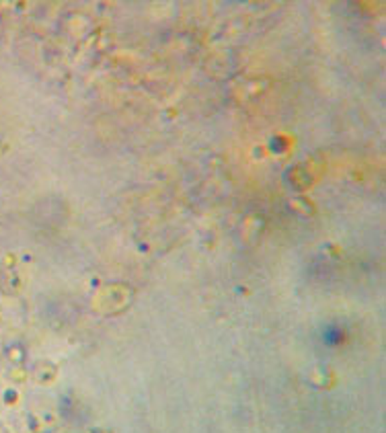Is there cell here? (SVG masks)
<instances>
[{
	"label": "cell",
	"mask_w": 386,
	"mask_h": 433,
	"mask_svg": "<svg viewBox=\"0 0 386 433\" xmlns=\"http://www.w3.org/2000/svg\"><path fill=\"white\" fill-rule=\"evenodd\" d=\"M341 339H343V331H341L339 327H335V325H331V327L325 331V335H323V341H325L329 347L339 345V343H341Z\"/></svg>",
	"instance_id": "obj_1"
}]
</instances>
